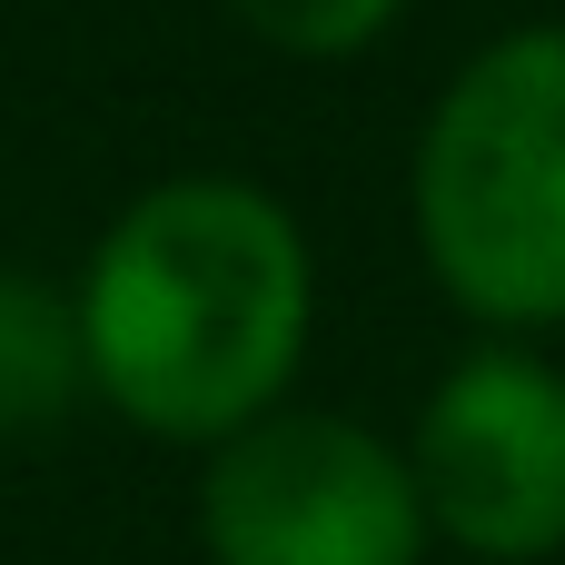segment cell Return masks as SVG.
<instances>
[{
  "label": "cell",
  "mask_w": 565,
  "mask_h": 565,
  "mask_svg": "<svg viewBox=\"0 0 565 565\" xmlns=\"http://www.w3.org/2000/svg\"><path fill=\"white\" fill-rule=\"evenodd\" d=\"M407 10H417V0H218V20H228L238 40H258L268 60H308V70L377 50Z\"/></svg>",
  "instance_id": "obj_6"
},
{
  "label": "cell",
  "mask_w": 565,
  "mask_h": 565,
  "mask_svg": "<svg viewBox=\"0 0 565 565\" xmlns=\"http://www.w3.org/2000/svg\"><path fill=\"white\" fill-rule=\"evenodd\" d=\"M407 477L427 497V536L467 565H556L565 556V367L546 338H467L417 417Z\"/></svg>",
  "instance_id": "obj_4"
},
{
  "label": "cell",
  "mask_w": 565,
  "mask_h": 565,
  "mask_svg": "<svg viewBox=\"0 0 565 565\" xmlns=\"http://www.w3.org/2000/svg\"><path fill=\"white\" fill-rule=\"evenodd\" d=\"M407 238L477 338H565V20H516L437 79Z\"/></svg>",
  "instance_id": "obj_2"
},
{
  "label": "cell",
  "mask_w": 565,
  "mask_h": 565,
  "mask_svg": "<svg viewBox=\"0 0 565 565\" xmlns=\"http://www.w3.org/2000/svg\"><path fill=\"white\" fill-rule=\"evenodd\" d=\"M89 417L149 447H218L298 397L318 348V238L238 169H169L129 189L70 268Z\"/></svg>",
  "instance_id": "obj_1"
},
{
  "label": "cell",
  "mask_w": 565,
  "mask_h": 565,
  "mask_svg": "<svg viewBox=\"0 0 565 565\" xmlns=\"http://www.w3.org/2000/svg\"><path fill=\"white\" fill-rule=\"evenodd\" d=\"M199 565H427V497L407 447L348 407L278 397L189 457Z\"/></svg>",
  "instance_id": "obj_3"
},
{
  "label": "cell",
  "mask_w": 565,
  "mask_h": 565,
  "mask_svg": "<svg viewBox=\"0 0 565 565\" xmlns=\"http://www.w3.org/2000/svg\"><path fill=\"white\" fill-rule=\"evenodd\" d=\"M89 417V358L70 318V278L0 258V447H40Z\"/></svg>",
  "instance_id": "obj_5"
}]
</instances>
